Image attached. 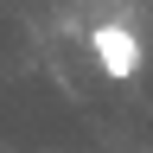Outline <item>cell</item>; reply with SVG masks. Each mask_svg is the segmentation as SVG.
Instances as JSON below:
<instances>
[{
	"label": "cell",
	"instance_id": "6da1fadb",
	"mask_svg": "<svg viewBox=\"0 0 153 153\" xmlns=\"http://www.w3.org/2000/svg\"><path fill=\"white\" fill-rule=\"evenodd\" d=\"M96 64H102V76H115V83H128L134 70H140V38H134L128 26H96Z\"/></svg>",
	"mask_w": 153,
	"mask_h": 153
}]
</instances>
